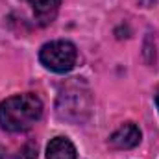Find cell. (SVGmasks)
<instances>
[{
	"instance_id": "obj_4",
	"label": "cell",
	"mask_w": 159,
	"mask_h": 159,
	"mask_svg": "<svg viewBox=\"0 0 159 159\" xmlns=\"http://www.w3.org/2000/svg\"><path fill=\"white\" fill-rule=\"evenodd\" d=\"M46 159H76V146L67 137H54L46 146Z\"/></svg>"
},
{
	"instance_id": "obj_5",
	"label": "cell",
	"mask_w": 159,
	"mask_h": 159,
	"mask_svg": "<svg viewBox=\"0 0 159 159\" xmlns=\"http://www.w3.org/2000/svg\"><path fill=\"white\" fill-rule=\"evenodd\" d=\"M59 0H35L34 2V15L41 26H48L56 20L59 13Z\"/></svg>"
},
{
	"instance_id": "obj_6",
	"label": "cell",
	"mask_w": 159,
	"mask_h": 159,
	"mask_svg": "<svg viewBox=\"0 0 159 159\" xmlns=\"http://www.w3.org/2000/svg\"><path fill=\"white\" fill-rule=\"evenodd\" d=\"M37 146H34V144H26L24 148H22V154H20V157L19 159H24V157H28V159H35L37 157Z\"/></svg>"
},
{
	"instance_id": "obj_2",
	"label": "cell",
	"mask_w": 159,
	"mask_h": 159,
	"mask_svg": "<svg viewBox=\"0 0 159 159\" xmlns=\"http://www.w3.org/2000/svg\"><path fill=\"white\" fill-rule=\"evenodd\" d=\"M76 46L70 41H50L46 44H43L39 52L41 63L57 74H65L69 70H72V67L76 65Z\"/></svg>"
},
{
	"instance_id": "obj_1",
	"label": "cell",
	"mask_w": 159,
	"mask_h": 159,
	"mask_svg": "<svg viewBox=\"0 0 159 159\" xmlns=\"http://www.w3.org/2000/svg\"><path fill=\"white\" fill-rule=\"evenodd\" d=\"M43 115V102L35 94H15L0 104V124L4 129L20 133L28 131Z\"/></svg>"
},
{
	"instance_id": "obj_7",
	"label": "cell",
	"mask_w": 159,
	"mask_h": 159,
	"mask_svg": "<svg viewBox=\"0 0 159 159\" xmlns=\"http://www.w3.org/2000/svg\"><path fill=\"white\" fill-rule=\"evenodd\" d=\"M156 106H157V109H159V89H157V93H156Z\"/></svg>"
},
{
	"instance_id": "obj_3",
	"label": "cell",
	"mask_w": 159,
	"mask_h": 159,
	"mask_svg": "<svg viewBox=\"0 0 159 159\" xmlns=\"http://www.w3.org/2000/svg\"><path fill=\"white\" fill-rule=\"evenodd\" d=\"M141 137H143V133H141L139 126H135L133 122H126L117 131H113V135L109 137V143H111V146H115L119 150H129L141 143Z\"/></svg>"
}]
</instances>
